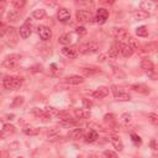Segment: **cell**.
I'll use <instances>...</instances> for the list:
<instances>
[{"label": "cell", "mask_w": 158, "mask_h": 158, "mask_svg": "<svg viewBox=\"0 0 158 158\" xmlns=\"http://www.w3.org/2000/svg\"><path fill=\"white\" fill-rule=\"evenodd\" d=\"M73 41V33H64L59 37V43L60 44H70Z\"/></svg>", "instance_id": "obj_23"}, {"label": "cell", "mask_w": 158, "mask_h": 158, "mask_svg": "<svg viewBox=\"0 0 158 158\" xmlns=\"http://www.w3.org/2000/svg\"><path fill=\"white\" fill-rule=\"evenodd\" d=\"M32 112H33V115L36 116V117H38V118H42L43 121H47L48 118H51L46 112H44V110H42V109H38V107H35L33 110H32Z\"/></svg>", "instance_id": "obj_18"}, {"label": "cell", "mask_w": 158, "mask_h": 158, "mask_svg": "<svg viewBox=\"0 0 158 158\" xmlns=\"http://www.w3.org/2000/svg\"><path fill=\"white\" fill-rule=\"evenodd\" d=\"M118 53H120V43L115 42V43L111 44V47L109 49V57L110 58H117Z\"/></svg>", "instance_id": "obj_16"}, {"label": "cell", "mask_w": 158, "mask_h": 158, "mask_svg": "<svg viewBox=\"0 0 158 158\" xmlns=\"http://www.w3.org/2000/svg\"><path fill=\"white\" fill-rule=\"evenodd\" d=\"M52 68H53V69H52V73H53L54 75H59V74H60V70L56 68V64H52Z\"/></svg>", "instance_id": "obj_44"}, {"label": "cell", "mask_w": 158, "mask_h": 158, "mask_svg": "<svg viewBox=\"0 0 158 158\" xmlns=\"http://www.w3.org/2000/svg\"><path fill=\"white\" fill-rule=\"evenodd\" d=\"M41 70H42V65H40V64L33 65V67L31 68V72H33V73H36V72H41Z\"/></svg>", "instance_id": "obj_43"}, {"label": "cell", "mask_w": 158, "mask_h": 158, "mask_svg": "<svg viewBox=\"0 0 158 158\" xmlns=\"http://www.w3.org/2000/svg\"><path fill=\"white\" fill-rule=\"evenodd\" d=\"M6 35H7V37H9V41H11V42H14V43L17 41V31H16L14 27L6 28Z\"/></svg>", "instance_id": "obj_22"}, {"label": "cell", "mask_w": 158, "mask_h": 158, "mask_svg": "<svg viewBox=\"0 0 158 158\" xmlns=\"http://www.w3.org/2000/svg\"><path fill=\"white\" fill-rule=\"evenodd\" d=\"M131 89L137 91V93H141V94H149V91H151L147 85H144V84H133L131 86Z\"/></svg>", "instance_id": "obj_17"}, {"label": "cell", "mask_w": 158, "mask_h": 158, "mask_svg": "<svg viewBox=\"0 0 158 158\" xmlns=\"http://www.w3.org/2000/svg\"><path fill=\"white\" fill-rule=\"evenodd\" d=\"M141 68H142L143 70L148 72V73L154 72V64H153V62H152L151 59H148V58L142 59V62H141Z\"/></svg>", "instance_id": "obj_14"}, {"label": "cell", "mask_w": 158, "mask_h": 158, "mask_svg": "<svg viewBox=\"0 0 158 158\" xmlns=\"http://www.w3.org/2000/svg\"><path fill=\"white\" fill-rule=\"evenodd\" d=\"M31 32H32V30H31V25L28 23V21H26V22L20 27V30H19V33H20V36H21L22 38L30 37Z\"/></svg>", "instance_id": "obj_10"}, {"label": "cell", "mask_w": 158, "mask_h": 158, "mask_svg": "<svg viewBox=\"0 0 158 158\" xmlns=\"http://www.w3.org/2000/svg\"><path fill=\"white\" fill-rule=\"evenodd\" d=\"M17 158H23V157H17Z\"/></svg>", "instance_id": "obj_51"}, {"label": "cell", "mask_w": 158, "mask_h": 158, "mask_svg": "<svg viewBox=\"0 0 158 158\" xmlns=\"http://www.w3.org/2000/svg\"><path fill=\"white\" fill-rule=\"evenodd\" d=\"M88 158H99V157H98L96 154H90V156H89Z\"/></svg>", "instance_id": "obj_47"}, {"label": "cell", "mask_w": 158, "mask_h": 158, "mask_svg": "<svg viewBox=\"0 0 158 158\" xmlns=\"http://www.w3.org/2000/svg\"><path fill=\"white\" fill-rule=\"evenodd\" d=\"M148 120L153 123V125H158V115L156 112H151L148 114Z\"/></svg>", "instance_id": "obj_34"}, {"label": "cell", "mask_w": 158, "mask_h": 158, "mask_svg": "<svg viewBox=\"0 0 158 158\" xmlns=\"http://www.w3.org/2000/svg\"><path fill=\"white\" fill-rule=\"evenodd\" d=\"M131 138H132V141H133L135 144H141V137H139L138 135H136V133H131Z\"/></svg>", "instance_id": "obj_39"}, {"label": "cell", "mask_w": 158, "mask_h": 158, "mask_svg": "<svg viewBox=\"0 0 158 158\" xmlns=\"http://www.w3.org/2000/svg\"><path fill=\"white\" fill-rule=\"evenodd\" d=\"M104 120H105L106 122H114V121H115V116H114L112 114H106V115L104 116Z\"/></svg>", "instance_id": "obj_41"}, {"label": "cell", "mask_w": 158, "mask_h": 158, "mask_svg": "<svg viewBox=\"0 0 158 158\" xmlns=\"http://www.w3.org/2000/svg\"><path fill=\"white\" fill-rule=\"evenodd\" d=\"M98 138H99V135H98V132L94 131V130L89 131V132L85 135V137H84L85 142H88V143H93V142H95Z\"/></svg>", "instance_id": "obj_19"}, {"label": "cell", "mask_w": 158, "mask_h": 158, "mask_svg": "<svg viewBox=\"0 0 158 158\" xmlns=\"http://www.w3.org/2000/svg\"><path fill=\"white\" fill-rule=\"evenodd\" d=\"M62 53L68 58H77L79 54V52L75 47H64V48H62Z\"/></svg>", "instance_id": "obj_11"}, {"label": "cell", "mask_w": 158, "mask_h": 158, "mask_svg": "<svg viewBox=\"0 0 158 158\" xmlns=\"http://www.w3.org/2000/svg\"><path fill=\"white\" fill-rule=\"evenodd\" d=\"M2 131H4V132H10V133H12V132L15 131V127H14L12 125H10V123H5L4 127H2Z\"/></svg>", "instance_id": "obj_38"}, {"label": "cell", "mask_w": 158, "mask_h": 158, "mask_svg": "<svg viewBox=\"0 0 158 158\" xmlns=\"http://www.w3.org/2000/svg\"><path fill=\"white\" fill-rule=\"evenodd\" d=\"M23 96H16L15 99H14V101H12V104H11V106L12 107H16V106H20V105H22L23 104Z\"/></svg>", "instance_id": "obj_33"}, {"label": "cell", "mask_w": 158, "mask_h": 158, "mask_svg": "<svg viewBox=\"0 0 158 158\" xmlns=\"http://www.w3.org/2000/svg\"><path fill=\"white\" fill-rule=\"evenodd\" d=\"M143 48H144V52H152V51H154L157 48V43L156 42H151V43L146 44Z\"/></svg>", "instance_id": "obj_35"}, {"label": "cell", "mask_w": 158, "mask_h": 158, "mask_svg": "<svg viewBox=\"0 0 158 158\" xmlns=\"http://www.w3.org/2000/svg\"><path fill=\"white\" fill-rule=\"evenodd\" d=\"M83 73L85 75H93V74L100 73V69H98V68H83Z\"/></svg>", "instance_id": "obj_31"}, {"label": "cell", "mask_w": 158, "mask_h": 158, "mask_svg": "<svg viewBox=\"0 0 158 158\" xmlns=\"http://www.w3.org/2000/svg\"><path fill=\"white\" fill-rule=\"evenodd\" d=\"M111 35L115 37V40L118 43H126L132 37L125 28H112L111 30Z\"/></svg>", "instance_id": "obj_2"}, {"label": "cell", "mask_w": 158, "mask_h": 158, "mask_svg": "<svg viewBox=\"0 0 158 158\" xmlns=\"http://www.w3.org/2000/svg\"><path fill=\"white\" fill-rule=\"evenodd\" d=\"M43 110H44V112H46L49 117H52V116H57V115L59 114L58 110H57L56 107H53V106H46Z\"/></svg>", "instance_id": "obj_27"}, {"label": "cell", "mask_w": 158, "mask_h": 158, "mask_svg": "<svg viewBox=\"0 0 158 158\" xmlns=\"http://www.w3.org/2000/svg\"><path fill=\"white\" fill-rule=\"evenodd\" d=\"M104 154H105L106 158H118V156L115 152H112V151H105Z\"/></svg>", "instance_id": "obj_40"}, {"label": "cell", "mask_w": 158, "mask_h": 158, "mask_svg": "<svg viewBox=\"0 0 158 158\" xmlns=\"http://www.w3.org/2000/svg\"><path fill=\"white\" fill-rule=\"evenodd\" d=\"M1 36H2V32H1V31H0V37H1Z\"/></svg>", "instance_id": "obj_49"}, {"label": "cell", "mask_w": 158, "mask_h": 158, "mask_svg": "<svg viewBox=\"0 0 158 158\" xmlns=\"http://www.w3.org/2000/svg\"><path fill=\"white\" fill-rule=\"evenodd\" d=\"M110 142L112 143V146L118 151V152H121L122 149H123V143H122V141H121V138L118 137V136H111L110 137Z\"/></svg>", "instance_id": "obj_15"}, {"label": "cell", "mask_w": 158, "mask_h": 158, "mask_svg": "<svg viewBox=\"0 0 158 158\" xmlns=\"http://www.w3.org/2000/svg\"><path fill=\"white\" fill-rule=\"evenodd\" d=\"M0 27H2V23H1V22H0Z\"/></svg>", "instance_id": "obj_50"}, {"label": "cell", "mask_w": 158, "mask_h": 158, "mask_svg": "<svg viewBox=\"0 0 158 158\" xmlns=\"http://www.w3.org/2000/svg\"><path fill=\"white\" fill-rule=\"evenodd\" d=\"M107 17H109V11L106 10V9H104V7H100V9H98V11H96V16H95V19H94V21L96 22V23H104L106 20H107Z\"/></svg>", "instance_id": "obj_7"}, {"label": "cell", "mask_w": 158, "mask_h": 158, "mask_svg": "<svg viewBox=\"0 0 158 158\" xmlns=\"http://www.w3.org/2000/svg\"><path fill=\"white\" fill-rule=\"evenodd\" d=\"M64 81L67 84H72V85H78V84H81L84 81V78L81 75H70V77H67L64 79Z\"/></svg>", "instance_id": "obj_13"}, {"label": "cell", "mask_w": 158, "mask_h": 158, "mask_svg": "<svg viewBox=\"0 0 158 158\" xmlns=\"http://www.w3.org/2000/svg\"><path fill=\"white\" fill-rule=\"evenodd\" d=\"M37 30H38V35H40L41 40H43V41L51 40V37H52V30L49 27H47L44 25H40Z\"/></svg>", "instance_id": "obj_8"}, {"label": "cell", "mask_w": 158, "mask_h": 158, "mask_svg": "<svg viewBox=\"0 0 158 158\" xmlns=\"http://www.w3.org/2000/svg\"><path fill=\"white\" fill-rule=\"evenodd\" d=\"M133 15H135V17L138 19V20H144V19H147V17L149 16V12H148V11H144V10H137Z\"/></svg>", "instance_id": "obj_25"}, {"label": "cell", "mask_w": 158, "mask_h": 158, "mask_svg": "<svg viewBox=\"0 0 158 158\" xmlns=\"http://www.w3.org/2000/svg\"><path fill=\"white\" fill-rule=\"evenodd\" d=\"M57 16H58V20H59V21H62V22H67V21L70 19V12H69L68 9L62 7V9L58 10Z\"/></svg>", "instance_id": "obj_12"}, {"label": "cell", "mask_w": 158, "mask_h": 158, "mask_svg": "<svg viewBox=\"0 0 158 158\" xmlns=\"http://www.w3.org/2000/svg\"><path fill=\"white\" fill-rule=\"evenodd\" d=\"M74 115L78 118H89L90 117V111H88L85 109H75L74 110Z\"/></svg>", "instance_id": "obj_20"}, {"label": "cell", "mask_w": 158, "mask_h": 158, "mask_svg": "<svg viewBox=\"0 0 158 158\" xmlns=\"http://www.w3.org/2000/svg\"><path fill=\"white\" fill-rule=\"evenodd\" d=\"M7 17H9V20L10 21H17L19 20V17H20V12L17 11V10H11L9 14H7Z\"/></svg>", "instance_id": "obj_30"}, {"label": "cell", "mask_w": 158, "mask_h": 158, "mask_svg": "<svg viewBox=\"0 0 158 158\" xmlns=\"http://www.w3.org/2000/svg\"><path fill=\"white\" fill-rule=\"evenodd\" d=\"M75 17H77V21L78 22H86V21H89L91 19V12L89 10L80 9V10H77Z\"/></svg>", "instance_id": "obj_6"}, {"label": "cell", "mask_w": 158, "mask_h": 158, "mask_svg": "<svg viewBox=\"0 0 158 158\" xmlns=\"http://www.w3.org/2000/svg\"><path fill=\"white\" fill-rule=\"evenodd\" d=\"M83 102H84V105H85V109H89V107L91 106V102L88 101L86 99H83Z\"/></svg>", "instance_id": "obj_45"}, {"label": "cell", "mask_w": 158, "mask_h": 158, "mask_svg": "<svg viewBox=\"0 0 158 158\" xmlns=\"http://www.w3.org/2000/svg\"><path fill=\"white\" fill-rule=\"evenodd\" d=\"M111 90H112V94L115 96V99L120 100V101H128L131 100V95L123 90H121L120 88H117L116 85H112L111 86Z\"/></svg>", "instance_id": "obj_5"}, {"label": "cell", "mask_w": 158, "mask_h": 158, "mask_svg": "<svg viewBox=\"0 0 158 158\" xmlns=\"http://www.w3.org/2000/svg\"><path fill=\"white\" fill-rule=\"evenodd\" d=\"M109 88L107 86H99L95 91H93L91 93V95L95 98V99H102V98H105V96H107L109 95Z\"/></svg>", "instance_id": "obj_9"}, {"label": "cell", "mask_w": 158, "mask_h": 158, "mask_svg": "<svg viewBox=\"0 0 158 158\" xmlns=\"http://www.w3.org/2000/svg\"><path fill=\"white\" fill-rule=\"evenodd\" d=\"M11 4H12V6L15 9H21V7H23L26 5V1L25 0H12Z\"/></svg>", "instance_id": "obj_32"}, {"label": "cell", "mask_w": 158, "mask_h": 158, "mask_svg": "<svg viewBox=\"0 0 158 158\" xmlns=\"http://www.w3.org/2000/svg\"><path fill=\"white\" fill-rule=\"evenodd\" d=\"M23 79L21 77H5L2 80V85L6 90H15L22 85Z\"/></svg>", "instance_id": "obj_1"}, {"label": "cell", "mask_w": 158, "mask_h": 158, "mask_svg": "<svg viewBox=\"0 0 158 158\" xmlns=\"http://www.w3.org/2000/svg\"><path fill=\"white\" fill-rule=\"evenodd\" d=\"M83 136V130L81 128H73L68 132V137L72 139H79Z\"/></svg>", "instance_id": "obj_21"}, {"label": "cell", "mask_w": 158, "mask_h": 158, "mask_svg": "<svg viewBox=\"0 0 158 158\" xmlns=\"http://www.w3.org/2000/svg\"><path fill=\"white\" fill-rule=\"evenodd\" d=\"M20 59H21V57H20L19 54H10V56H7V57L2 60L1 65H2L4 68L12 69V68H16V67L19 65Z\"/></svg>", "instance_id": "obj_3"}, {"label": "cell", "mask_w": 158, "mask_h": 158, "mask_svg": "<svg viewBox=\"0 0 158 158\" xmlns=\"http://www.w3.org/2000/svg\"><path fill=\"white\" fill-rule=\"evenodd\" d=\"M136 33L139 37H147L148 36V28L146 26H139L136 28Z\"/></svg>", "instance_id": "obj_26"}, {"label": "cell", "mask_w": 158, "mask_h": 158, "mask_svg": "<svg viewBox=\"0 0 158 158\" xmlns=\"http://www.w3.org/2000/svg\"><path fill=\"white\" fill-rule=\"evenodd\" d=\"M75 33L80 37V36H84V35H86V28L84 27V26H79V27H77L75 28Z\"/></svg>", "instance_id": "obj_37"}, {"label": "cell", "mask_w": 158, "mask_h": 158, "mask_svg": "<svg viewBox=\"0 0 158 158\" xmlns=\"http://www.w3.org/2000/svg\"><path fill=\"white\" fill-rule=\"evenodd\" d=\"M58 133H59V128H58V127H52V128H49L48 132H47L48 137H54V136H57Z\"/></svg>", "instance_id": "obj_36"}, {"label": "cell", "mask_w": 158, "mask_h": 158, "mask_svg": "<svg viewBox=\"0 0 158 158\" xmlns=\"http://www.w3.org/2000/svg\"><path fill=\"white\" fill-rule=\"evenodd\" d=\"M4 138V135H2V132H0V139H2Z\"/></svg>", "instance_id": "obj_48"}, {"label": "cell", "mask_w": 158, "mask_h": 158, "mask_svg": "<svg viewBox=\"0 0 158 158\" xmlns=\"http://www.w3.org/2000/svg\"><path fill=\"white\" fill-rule=\"evenodd\" d=\"M151 146H152V148H153V149H157V147H156V141H154V139H152V141H151Z\"/></svg>", "instance_id": "obj_46"}, {"label": "cell", "mask_w": 158, "mask_h": 158, "mask_svg": "<svg viewBox=\"0 0 158 158\" xmlns=\"http://www.w3.org/2000/svg\"><path fill=\"white\" fill-rule=\"evenodd\" d=\"M121 118H122V121H123L125 123H128V122L131 121V115L127 114V112H126V114H122V115H121Z\"/></svg>", "instance_id": "obj_42"}, {"label": "cell", "mask_w": 158, "mask_h": 158, "mask_svg": "<svg viewBox=\"0 0 158 158\" xmlns=\"http://www.w3.org/2000/svg\"><path fill=\"white\" fill-rule=\"evenodd\" d=\"M99 49V43L95 41H89L84 44L80 46V48L78 49V52L83 53V54H88V53H94Z\"/></svg>", "instance_id": "obj_4"}, {"label": "cell", "mask_w": 158, "mask_h": 158, "mask_svg": "<svg viewBox=\"0 0 158 158\" xmlns=\"http://www.w3.org/2000/svg\"><path fill=\"white\" fill-rule=\"evenodd\" d=\"M154 6H156V4L152 2V1H142V2H141V7H142V10H144V11H147V10H153Z\"/></svg>", "instance_id": "obj_28"}, {"label": "cell", "mask_w": 158, "mask_h": 158, "mask_svg": "<svg viewBox=\"0 0 158 158\" xmlns=\"http://www.w3.org/2000/svg\"><path fill=\"white\" fill-rule=\"evenodd\" d=\"M23 133L27 135V136H36V135L40 133V128H37V127H25Z\"/></svg>", "instance_id": "obj_24"}, {"label": "cell", "mask_w": 158, "mask_h": 158, "mask_svg": "<svg viewBox=\"0 0 158 158\" xmlns=\"http://www.w3.org/2000/svg\"><path fill=\"white\" fill-rule=\"evenodd\" d=\"M32 16H33L35 19H37V20H41V19H43V17L46 16V11H44L43 9H37V10L33 11Z\"/></svg>", "instance_id": "obj_29"}]
</instances>
